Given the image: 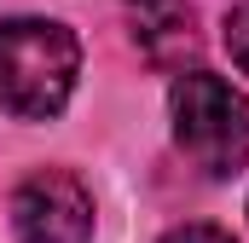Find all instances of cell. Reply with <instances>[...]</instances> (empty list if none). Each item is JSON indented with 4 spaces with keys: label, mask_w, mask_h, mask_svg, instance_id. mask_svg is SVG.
<instances>
[{
    "label": "cell",
    "mask_w": 249,
    "mask_h": 243,
    "mask_svg": "<svg viewBox=\"0 0 249 243\" xmlns=\"http://www.w3.org/2000/svg\"><path fill=\"white\" fill-rule=\"evenodd\" d=\"M12 226L23 243H93V197L64 168H41L18 185Z\"/></svg>",
    "instance_id": "3"
},
{
    "label": "cell",
    "mask_w": 249,
    "mask_h": 243,
    "mask_svg": "<svg viewBox=\"0 0 249 243\" xmlns=\"http://www.w3.org/2000/svg\"><path fill=\"white\" fill-rule=\"evenodd\" d=\"M226 52H232V64L249 75V0H238V6L226 12Z\"/></svg>",
    "instance_id": "5"
},
{
    "label": "cell",
    "mask_w": 249,
    "mask_h": 243,
    "mask_svg": "<svg viewBox=\"0 0 249 243\" xmlns=\"http://www.w3.org/2000/svg\"><path fill=\"white\" fill-rule=\"evenodd\" d=\"M81 69V47L64 23L6 17L0 23V110L18 122H47L64 110Z\"/></svg>",
    "instance_id": "1"
},
{
    "label": "cell",
    "mask_w": 249,
    "mask_h": 243,
    "mask_svg": "<svg viewBox=\"0 0 249 243\" xmlns=\"http://www.w3.org/2000/svg\"><path fill=\"white\" fill-rule=\"evenodd\" d=\"M133 47L145 52V64L157 69H180L197 52V12L191 0H122Z\"/></svg>",
    "instance_id": "4"
},
{
    "label": "cell",
    "mask_w": 249,
    "mask_h": 243,
    "mask_svg": "<svg viewBox=\"0 0 249 243\" xmlns=\"http://www.w3.org/2000/svg\"><path fill=\"white\" fill-rule=\"evenodd\" d=\"M174 139L209 180H226L249 162V99L209 69H186L168 93Z\"/></svg>",
    "instance_id": "2"
},
{
    "label": "cell",
    "mask_w": 249,
    "mask_h": 243,
    "mask_svg": "<svg viewBox=\"0 0 249 243\" xmlns=\"http://www.w3.org/2000/svg\"><path fill=\"white\" fill-rule=\"evenodd\" d=\"M162 243H238V238L220 232V226H209V220H191V226H174Z\"/></svg>",
    "instance_id": "6"
}]
</instances>
